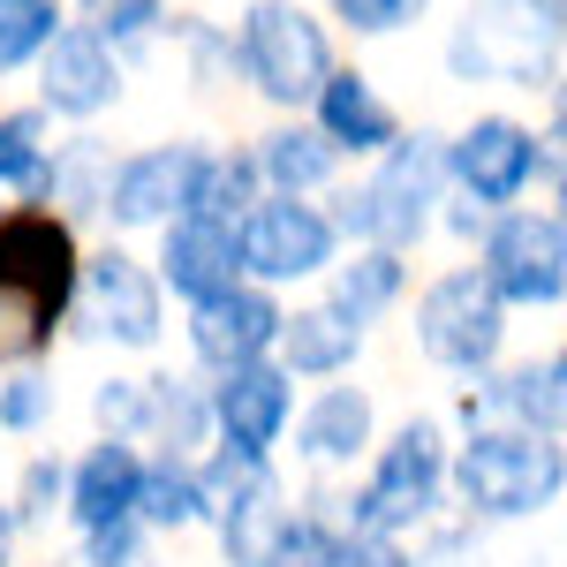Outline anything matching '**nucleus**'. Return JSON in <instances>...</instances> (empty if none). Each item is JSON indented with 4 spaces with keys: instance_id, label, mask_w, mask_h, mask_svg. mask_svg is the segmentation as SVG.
<instances>
[{
    "instance_id": "obj_1",
    "label": "nucleus",
    "mask_w": 567,
    "mask_h": 567,
    "mask_svg": "<svg viewBox=\"0 0 567 567\" xmlns=\"http://www.w3.org/2000/svg\"><path fill=\"white\" fill-rule=\"evenodd\" d=\"M84 235L53 205H0V371H31L53 355L76 310Z\"/></svg>"
},
{
    "instance_id": "obj_2",
    "label": "nucleus",
    "mask_w": 567,
    "mask_h": 567,
    "mask_svg": "<svg viewBox=\"0 0 567 567\" xmlns=\"http://www.w3.org/2000/svg\"><path fill=\"white\" fill-rule=\"evenodd\" d=\"M439 197H446V136H393L386 152L371 159V175L349 182L333 197V227L355 250H393L409 258L439 219Z\"/></svg>"
},
{
    "instance_id": "obj_3",
    "label": "nucleus",
    "mask_w": 567,
    "mask_h": 567,
    "mask_svg": "<svg viewBox=\"0 0 567 567\" xmlns=\"http://www.w3.org/2000/svg\"><path fill=\"white\" fill-rule=\"evenodd\" d=\"M567 484L560 439L515 432V424H470V439L446 454V492L477 515V523H529L553 515Z\"/></svg>"
},
{
    "instance_id": "obj_4",
    "label": "nucleus",
    "mask_w": 567,
    "mask_h": 567,
    "mask_svg": "<svg viewBox=\"0 0 567 567\" xmlns=\"http://www.w3.org/2000/svg\"><path fill=\"white\" fill-rule=\"evenodd\" d=\"M227 53H235L243 84L258 91L265 106L303 114L310 91L326 84V69H333V31H326V16L303 8V0H250L235 16Z\"/></svg>"
},
{
    "instance_id": "obj_5",
    "label": "nucleus",
    "mask_w": 567,
    "mask_h": 567,
    "mask_svg": "<svg viewBox=\"0 0 567 567\" xmlns=\"http://www.w3.org/2000/svg\"><path fill=\"white\" fill-rule=\"evenodd\" d=\"M553 61H560V0H477L446 39V69L462 84L537 91L553 84Z\"/></svg>"
},
{
    "instance_id": "obj_6",
    "label": "nucleus",
    "mask_w": 567,
    "mask_h": 567,
    "mask_svg": "<svg viewBox=\"0 0 567 567\" xmlns=\"http://www.w3.org/2000/svg\"><path fill=\"white\" fill-rule=\"evenodd\" d=\"M446 432L439 416H409L393 424L386 439H371V470H363V492L349 499V529H371V537H401V529L432 523L439 499H446Z\"/></svg>"
},
{
    "instance_id": "obj_7",
    "label": "nucleus",
    "mask_w": 567,
    "mask_h": 567,
    "mask_svg": "<svg viewBox=\"0 0 567 567\" xmlns=\"http://www.w3.org/2000/svg\"><path fill=\"white\" fill-rule=\"evenodd\" d=\"M477 272L492 303L507 310H560L567 303V219L553 205H507L477 227Z\"/></svg>"
},
{
    "instance_id": "obj_8",
    "label": "nucleus",
    "mask_w": 567,
    "mask_h": 567,
    "mask_svg": "<svg viewBox=\"0 0 567 567\" xmlns=\"http://www.w3.org/2000/svg\"><path fill=\"white\" fill-rule=\"evenodd\" d=\"M409 333H416V355L432 371H446V379H492L499 355H507V310L492 303V288L470 265H446V272L424 280Z\"/></svg>"
},
{
    "instance_id": "obj_9",
    "label": "nucleus",
    "mask_w": 567,
    "mask_h": 567,
    "mask_svg": "<svg viewBox=\"0 0 567 567\" xmlns=\"http://www.w3.org/2000/svg\"><path fill=\"white\" fill-rule=\"evenodd\" d=\"M235 258H243V280L250 288H303V280H326L333 258H341V227L326 205L310 197H258L250 213L235 219Z\"/></svg>"
},
{
    "instance_id": "obj_10",
    "label": "nucleus",
    "mask_w": 567,
    "mask_h": 567,
    "mask_svg": "<svg viewBox=\"0 0 567 567\" xmlns=\"http://www.w3.org/2000/svg\"><path fill=\"white\" fill-rule=\"evenodd\" d=\"M69 318H84L99 341L144 355V349L167 341V288L152 280V265L136 258V250L99 243V250H84V265H76V310H69Z\"/></svg>"
},
{
    "instance_id": "obj_11",
    "label": "nucleus",
    "mask_w": 567,
    "mask_h": 567,
    "mask_svg": "<svg viewBox=\"0 0 567 567\" xmlns=\"http://www.w3.org/2000/svg\"><path fill=\"white\" fill-rule=\"evenodd\" d=\"M537 182V130L515 114H477L446 136V189H462V205L507 213L523 205Z\"/></svg>"
},
{
    "instance_id": "obj_12",
    "label": "nucleus",
    "mask_w": 567,
    "mask_h": 567,
    "mask_svg": "<svg viewBox=\"0 0 567 567\" xmlns=\"http://www.w3.org/2000/svg\"><path fill=\"white\" fill-rule=\"evenodd\" d=\"M205 152H213V144L175 136V144H144V152H130V159H114V167H106V189H99V213L114 219L122 235H144V227L182 219Z\"/></svg>"
},
{
    "instance_id": "obj_13",
    "label": "nucleus",
    "mask_w": 567,
    "mask_h": 567,
    "mask_svg": "<svg viewBox=\"0 0 567 567\" xmlns=\"http://www.w3.org/2000/svg\"><path fill=\"white\" fill-rule=\"evenodd\" d=\"M31 69H39V114L45 122L91 130V122L114 114V99H122V53L99 39L91 23H61L53 45H45Z\"/></svg>"
},
{
    "instance_id": "obj_14",
    "label": "nucleus",
    "mask_w": 567,
    "mask_h": 567,
    "mask_svg": "<svg viewBox=\"0 0 567 567\" xmlns=\"http://www.w3.org/2000/svg\"><path fill=\"white\" fill-rule=\"evenodd\" d=\"M205 409H213V446L272 462V446L296 424V379L265 355V363H243V371H219L205 386Z\"/></svg>"
},
{
    "instance_id": "obj_15",
    "label": "nucleus",
    "mask_w": 567,
    "mask_h": 567,
    "mask_svg": "<svg viewBox=\"0 0 567 567\" xmlns=\"http://www.w3.org/2000/svg\"><path fill=\"white\" fill-rule=\"evenodd\" d=\"M280 296L272 288H250V280H235L227 296L213 303H189V355H197V371L219 379V371H243V363H265L272 355V333H280Z\"/></svg>"
},
{
    "instance_id": "obj_16",
    "label": "nucleus",
    "mask_w": 567,
    "mask_h": 567,
    "mask_svg": "<svg viewBox=\"0 0 567 567\" xmlns=\"http://www.w3.org/2000/svg\"><path fill=\"white\" fill-rule=\"evenodd\" d=\"M462 424H515V432L560 439L567 432V355L545 349L537 363H515L507 379L462 393Z\"/></svg>"
},
{
    "instance_id": "obj_17",
    "label": "nucleus",
    "mask_w": 567,
    "mask_h": 567,
    "mask_svg": "<svg viewBox=\"0 0 567 567\" xmlns=\"http://www.w3.org/2000/svg\"><path fill=\"white\" fill-rule=\"evenodd\" d=\"M152 280H159V288H167L182 310L227 296V288L243 280V258H235V227H219V219H197V213L167 219V227H159V258H152Z\"/></svg>"
},
{
    "instance_id": "obj_18",
    "label": "nucleus",
    "mask_w": 567,
    "mask_h": 567,
    "mask_svg": "<svg viewBox=\"0 0 567 567\" xmlns=\"http://www.w3.org/2000/svg\"><path fill=\"white\" fill-rule=\"evenodd\" d=\"M310 130L333 144V159H379L393 136H401V114L386 106V91L371 84L363 69H326V84L310 91Z\"/></svg>"
},
{
    "instance_id": "obj_19",
    "label": "nucleus",
    "mask_w": 567,
    "mask_h": 567,
    "mask_svg": "<svg viewBox=\"0 0 567 567\" xmlns=\"http://www.w3.org/2000/svg\"><path fill=\"white\" fill-rule=\"evenodd\" d=\"M288 432H296V454H303L310 470H355V462L371 454V439H379V401L363 386L326 379V386L296 409Z\"/></svg>"
},
{
    "instance_id": "obj_20",
    "label": "nucleus",
    "mask_w": 567,
    "mask_h": 567,
    "mask_svg": "<svg viewBox=\"0 0 567 567\" xmlns=\"http://www.w3.org/2000/svg\"><path fill=\"white\" fill-rule=\"evenodd\" d=\"M136 454L130 439H91L84 454L69 462V484H61V515L76 523V537L91 529H114V523H136Z\"/></svg>"
},
{
    "instance_id": "obj_21",
    "label": "nucleus",
    "mask_w": 567,
    "mask_h": 567,
    "mask_svg": "<svg viewBox=\"0 0 567 567\" xmlns=\"http://www.w3.org/2000/svg\"><path fill=\"white\" fill-rule=\"evenodd\" d=\"M272 363H280L288 379H310V386H326V379H349L355 363H363V326H349V318H341L333 303L280 310Z\"/></svg>"
},
{
    "instance_id": "obj_22",
    "label": "nucleus",
    "mask_w": 567,
    "mask_h": 567,
    "mask_svg": "<svg viewBox=\"0 0 567 567\" xmlns=\"http://www.w3.org/2000/svg\"><path fill=\"white\" fill-rule=\"evenodd\" d=\"M250 159H258V182L265 197H318V189H333L341 175V159H333V144L310 130V122H272V130L250 144Z\"/></svg>"
},
{
    "instance_id": "obj_23",
    "label": "nucleus",
    "mask_w": 567,
    "mask_h": 567,
    "mask_svg": "<svg viewBox=\"0 0 567 567\" xmlns=\"http://www.w3.org/2000/svg\"><path fill=\"white\" fill-rule=\"evenodd\" d=\"M288 492H280V477L272 470H258V477L243 484L227 507L213 515L219 529V553H227V567H272V553H280V529H288Z\"/></svg>"
},
{
    "instance_id": "obj_24",
    "label": "nucleus",
    "mask_w": 567,
    "mask_h": 567,
    "mask_svg": "<svg viewBox=\"0 0 567 567\" xmlns=\"http://www.w3.org/2000/svg\"><path fill=\"white\" fill-rule=\"evenodd\" d=\"M205 523H213V507H205L197 462L144 454V470H136V529L144 537H182V529H205Z\"/></svg>"
},
{
    "instance_id": "obj_25",
    "label": "nucleus",
    "mask_w": 567,
    "mask_h": 567,
    "mask_svg": "<svg viewBox=\"0 0 567 567\" xmlns=\"http://www.w3.org/2000/svg\"><path fill=\"white\" fill-rule=\"evenodd\" d=\"M144 439H152L159 454H175V462H197V454L213 446L205 379H175V371L144 379Z\"/></svg>"
},
{
    "instance_id": "obj_26",
    "label": "nucleus",
    "mask_w": 567,
    "mask_h": 567,
    "mask_svg": "<svg viewBox=\"0 0 567 567\" xmlns=\"http://www.w3.org/2000/svg\"><path fill=\"white\" fill-rule=\"evenodd\" d=\"M401 296H409V258H393V250H355V258H333V272H326V303L341 310L349 326H363V333Z\"/></svg>"
},
{
    "instance_id": "obj_27",
    "label": "nucleus",
    "mask_w": 567,
    "mask_h": 567,
    "mask_svg": "<svg viewBox=\"0 0 567 567\" xmlns=\"http://www.w3.org/2000/svg\"><path fill=\"white\" fill-rule=\"evenodd\" d=\"M53 189V122L39 106L0 114V205H45Z\"/></svg>"
},
{
    "instance_id": "obj_28",
    "label": "nucleus",
    "mask_w": 567,
    "mask_h": 567,
    "mask_svg": "<svg viewBox=\"0 0 567 567\" xmlns=\"http://www.w3.org/2000/svg\"><path fill=\"white\" fill-rule=\"evenodd\" d=\"M258 197H265V182H258V159L250 152H205V167L189 182V213L219 219V227H235Z\"/></svg>"
},
{
    "instance_id": "obj_29",
    "label": "nucleus",
    "mask_w": 567,
    "mask_h": 567,
    "mask_svg": "<svg viewBox=\"0 0 567 567\" xmlns=\"http://www.w3.org/2000/svg\"><path fill=\"white\" fill-rule=\"evenodd\" d=\"M61 0H0V76H23L61 31Z\"/></svg>"
},
{
    "instance_id": "obj_30",
    "label": "nucleus",
    "mask_w": 567,
    "mask_h": 567,
    "mask_svg": "<svg viewBox=\"0 0 567 567\" xmlns=\"http://www.w3.org/2000/svg\"><path fill=\"white\" fill-rule=\"evenodd\" d=\"M84 23L99 31V39L114 45V53H136V45H152L175 16H167V0H91Z\"/></svg>"
},
{
    "instance_id": "obj_31",
    "label": "nucleus",
    "mask_w": 567,
    "mask_h": 567,
    "mask_svg": "<svg viewBox=\"0 0 567 567\" xmlns=\"http://www.w3.org/2000/svg\"><path fill=\"white\" fill-rule=\"evenodd\" d=\"M53 409H61V393H53V379H45L39 363H31V371H0V432L8 439L45 432Z\"/></svg>"
},
{
    "instance_id": "obj_32",
    "label": "nucleus",
    "mask_w": 567,
    "mask_h": 567,
    "mask_svg": "<svg viewBox=\"0 0 567 567\" xmlns=\"http://www.w3.org/2000/svg\"><path fill=\"white\" fill-rule=\"evenodd\" d=\"M91 424H99V439H144V379H99V393H91Z\"/></svg>"
},
{
    "instance_id": "obj_33",
    "label": "nucleus",
    "mask_w": 567,
    "mask_h": 567,
    "mask_svg": "<svg viewBox=\"0 0 567 567\" xmlns=\"http://www.w3.org/2000/svg\"><path fill=\"white\" fill-rule=\"evenodd\" d=\"M326 16L341 31H355V39H393V31H409L424 16V0H326Z\"/></svg>"
},
{
    "instance_id": "obj_34",
    "label": "nucleus",
    "mask_w": 567,
    "mask_h": 567,
    "mask_svg": "<svg viewBox=\"0 0 567 567\" xmlns=\"http://www.w3.org/2000/svg\"><path fill=\"white\" fill-rule=\"evenodd\" d=\"M61 484H69V462H53V454H39V462H23V484H16V499H8V515H16V529L45 523V515L61 507Z\"/></svg>"
},
{
    "instance_id": "obj_35",
    "label": "nucleus",
    "mask_w": 567,
    "mask_h": 567,
    "mask_svg": "<svg viewBox=\"0 0 567 567\" xmlns=\"http://www.w3.org/2000/svg\"><path fill=\"white\" fill-rule=\"evenodd\" d=\"M326 567H416V553H409L401 537H371V529H349V523H341V537H333Z\"/></svg>"
},
{
    "instance_id": "obj_36",
    "label": "nucleus",
    "mask_w": 567,
    "mask_h": 567,
    "mask_svg": "<svg viewBox=\"0 0 567 567\" xmlns=\"http://www.w3.org/2000/svg\"><path fill=\"white\" fill-rule=\"evenodd\" d=\"M84 567H144V529H136V523L91 529V537H84Z\"/></svg>"
},
{
    "instance_id": "obj_37",
    "label": "nucleus",
    "mask_w": 567,
    "mask_h": 567,
    "mask_svg": "<svg viewBox=\"0 0 567 567\" xmlns=\"http://www.w3.org/2000/svg\"><path fill=\"white\" fill-rule=\"evenodd\" d=\"M537 182L560 197V114H553V122H545V136H537Z\"/></svg>"
},
{
    "instance_id": "obj_38",
    "label": "nucleus",
    "mask_w": 567,
    "mask_h": 567,
    "mask_svg": "<svg viewBox=\"0 0 567 567\" xmlns=\"http://www.w3.org/2000/svg\"><path fill=\"white\" fill-rule=\"evenodd\" d=\"M16 537H23V529H16V515H8V499H0V567H8V553H16Z\"/></svg>"
},
{
    "instance_id": "obj_39",
    "label": "nucleus",
    "mask_w": 567,
    "mask_h": 567,
    "mask_svg": "<svg viewBox=\"0 0 567 567\" xmlns=\"http://www.w3.org/2000/svg\"><path fill=\"white\" fill-rule=\"evenodd\" d=\"M53 567H61V560H53Z\"/></svg>"
}]
</instances>
